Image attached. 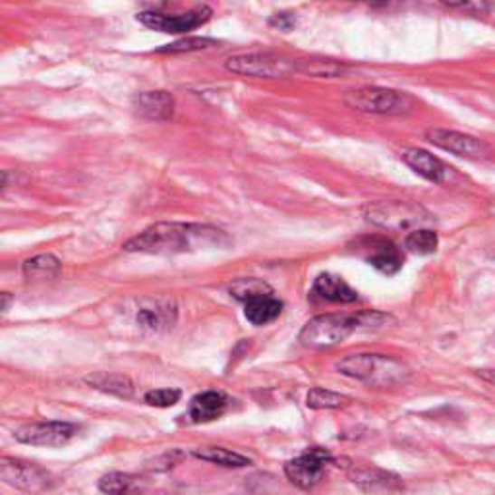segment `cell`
I'll return each instance as SVG.
<instances>
[{"mask_svg": "<svg viewBox=\"0 0 495 495\" xmlns=\"http://www.w3.org/2000/svg\"><path fill=\"white\" fill-rule=\"evenodd\" d=\"M364 217L387 231H418L432 221V215L422 205L405 200L367 204L364 207Z\"/></svg>", "mask_w": 495, "mask_h": 495, "instance_id": "cell-4", "label": "cell"}, {"mask_svg": "<svg viewBox=\"0 0 495 495\" xmlns=\"http://www.w3.org/2000/svg\"><path fill=\"white\" fill-rule=\"evenodd\" d=\"M314 294L319 296L321 300L338 302V304H350L358 300V292L341 277L331 275V273L318 275V279L314 281Z\"/></svg>", "mask_w": 495, "mask_h": 495, "instance_id": "cell-18", "label": "cell"}, {"mask_svg": "<svg viewBox=\"0 0 495 495\" xmlns=\"http://www.w3.org/2000/svg\"><path fill=\"white\" fill-rule=\"evenodd\" d=\"M78 428L70 422H35L16 430V440L33 447H61L76 435Z\"/></svg>", "mask_w": 495, "mask_h": 495, "instance_id": "cell-12", "label": "cell"}, {"mask_svg": "<svg viewBox=\"0 0 495 495\" xmlns=\"http://www.w3.org/2000/svg\"><path fill=\"white\" fill-rule=\"evenodd\" d=\"M306 405H308V408H314V410H337V408L348 406L350 397H347V395H341V393L329 391V389H323V387H314L308 393Z\"/></svg>", "mask_w": 495, "mask_h": 495, "instance_id": "cell-24", "label": "cell"}, {"mask_svg": "<svg viewBox=\"0 0 495 495\" xmlns=\"http://www.w3.org/2000/svg\"><path fill=\"white\" fill-rule=\"evenodd\" d=\"M348 476L352 480V484H357L362 491L370 495L395 493L405 488L403 480L397 474L377 469V466H352L348 471Z\"/></svg>", "mask_w": 495, "mask_h": 495, "instance_id": "cell-13", "label": "cell"}, {"mask_svg": "<svg viewBox=\"0 0 495 495\" xmlns=\"http://www.w3.org/2000/svg\"><path fill=\"white\" fill-rule=\"evenodd\" d=\"M270 292H273L271 287L260 279H238L231 287V294L236 300L244 302V304L248 300H253V299H258V296L270 294Z\"/></svg>", "mask_w": 495, "mask_h": 495, "instance_id": "cell-26", "label": "cell"}, {"mask_svg": "<svg viewBox=\"0 0 495 495\" xmlns=\"http://www.w3.org/2000/svg\"><path fill=\"white\" fill-rule=\"evenodd\" d=\"M0 478L5 484L25 493L45 491L54 484L52 474L43 466L12 457L0 459Z\"/></svg>", "mask_w": 495, "mask_h": 495, "instance_id": "cell-7", "label": "cell"}, {"mask_svg": "<svg viewBox=\"0 0 495 495\" xmlns=\"http://www.w3.org/2000/svg\"><path fill=\"white\" fill-rule=\"evenodd\" d=\"M136 478L124 472H110L99 480V490L105 495H129L132 491V486Z\"/></svg>", "mask_w": 495, "mask_h": 495, "instance_id": "cell-27", "label": "cell"}, {"mask_svg": "<svg viewBox=\"0 0 495 495\" xmlns=\"http://www.w3.org/2000/svg\"><path fill=\"white\" fill-rule=\"evenodd\" d=\"M217 41L209 39V37H186V39H178L171 45H165L161 49H157V52H194V51H204L209 47H215Z\"/></svg>", "mask_w": 495, "mask_h": 495, "instance_id": "cell-28", "label": "cell"}, {"mask_svg": "<svg viewBox=\"0 0 495 495\" xmlns=\"http://www.w3.org/2000/svg\"><path fill=\"white\" fill-rule=\"evenodd\" d=\"M214 10L202 5L184 14H163V12H141L138 14V22L144 24L149 30L161 33H188L209 22Z\"/></svg>", "mask_w": 495, "mask_h": 495, "instance_id": "cell-9", "label": "cell"}, {"mask_svg": "<svg viewBox=\"0 0 495 495\" xmlns=\"http://www.w3.org/2000/svg\"><path fill=\"white\" fill-rule=\"evenodd\" d=\"M345 103L360 112L372 115H406L414 109L416 101L405 91L387 88H360L345 95Z\"/></svg>", "mask_w": 495, "mask_h": 495, "instance_id": "cell-5", "label": "cell"}, {"mask_svg": "<svg viewBox=\"0 0 495 495\" xmlns=\"http://www.w3.org/2000/svg\"><path fill=\"white\" fill-rule=\"evenodd\" d=\"M132 109L148 120L165 122L175 112V97L168 91H141L134 95Z\"/></svg>", "mask_w": 495, "mask_h": 495, "instance_id": "cell-16", "label": "cell"}, {"mask_svg": "<svg viewBox=\"0 0 495 495\" xmlns=\"http://www.w3.org/2000/svg\"><path fill=\"white\" fill-rule=\"evenodd\" d=\"M86 384L97 391L115 395L120 399H130L134 395V384L129 376L112 374V372H95L83 377Z\"/></svg>", "mask_w": 495, "mask_h": 495, "instance_id": "cell-19", "label": "cell"}, {"mask_svg": "<svg viewBox=\"0 0 495 495\" xmlns=\"http://www.w3.org/2000/svg\"><path fill=\"white\" fill-rule=\"evenodd\" d=\"M180 397H182L180 389H153L146 393L144 399L151 406L168 408V406H175L180 401Z\"/></svg>", "mask_w": 495, "mask_h": 495, "instance_id": "cell-29", "label": "cell"}, {"mask_svg": "<svg viewBox=\"0 0 495 495\" xmlns=\"http://www.w3.org/2000/svg\"><path fill=\"white\" fill-rule=\"evenodd\" d=\"M224 68L236 76L271 80L296 72V62L275 52H246L226 59Z\"/></svg>", "mask_w": 495, "mask_h": 495, "instance_id": "cell-6", "label": "cell"}, {"mask_svg": "<svg viewBox=\"0 0 495 495\" xmlns=\"http://www.w3.org/2000/svg\"><path fill=\"white\" fill-rule=\"evenodd\" d=\"M61 262L52 253H39V256L24 262V275L32 281H47L59 275Z\"/></svg>", "mask_w": 495, "mask_h": 495, "instance_id": "cell-23", "label": "cell"}, {"mask_svg": "<svg viewBox=\"0 0 495 495\" xmlns=\"http://www.w3.org/2000/svg\"><path fill=\"white\" fill-rule=\"evenodd\" d=\"M405 246L408 248V252L418 253V256H428V253H433L437 246H440V238H437V233L430 229H418L408 233V236L405 238Z\"/></svg>", "mask_w": 495, "mask_h": 495, "instance_id": "cell-25", "label": "cell"}, {"mask_svg": "<svg viewBox=\"0 0 495 495\" xmlns=\"http://www.w3.org/2000/svg\"><path fill=\"white\" fill-rule=\"evenodd\" d=\"M476 376H478L480 379H484L486 384L495 386V367H482V370H478V372H476Z\"/></svg>", "mask_w": 495, "mask_h": 495, "instance_id": "cell-32", "label": "cell"}, {"mask_svg": "<svg viewBox=\"0 0 495 495\" xmlns=\"http://www.w3.org/2000/svg\"><path fill=\"white\" fill-rule=\"evenodd\" d=\"M426 139L435 148L449 151L452 155H459V157H464V159H488L493 153L486 141L469 134L457 132V130L430 129L426 132Z\"/></svg>", "mask_w": 495, "mask_h": 495, "instance_id": "cell-11", "label": "cell"}, {"mask_svg": "<svg viewBox=\"0 0 495 495\" xmlns=\"http://www.w3.org/2000/svg\"><path fill=\"white\" fill-rule=\"evenodd\" d=\"M296 72L314 78H338L347 72V66L331 59H304L296 61Z\"/></svg>", "mask_w": 495, "mask_h": 495, "instance_id": "cell-22", "label": "cell"}, {"mask_svg": "<svg viewBox=\"0 0 495 495\" xmlns=\"http://www.w3.org/2000/svg\"><path fill=\"white\" fill-rule=\"evenodd\" d=\"M282 312V302L273 296V292L258 296V299L248 300L244 314L253 325H267L275 321Z\"/></svg>", "mask_w": 495, "mask_h": 495, "instance_id": "cell-20", "label": "cell"}, {"mask_svg": "<svg viewBox=\"0 0 495 495\" xmlns=\"http://www.w3.org/2000/svg\"><path fill=\"white\" fill-rule=\"evenodd\" d=\"M360 328H364L362 314H323L304 325L299 341L309 350H323L341 345Z\"/></svg>", "mask_w": 495, "mask_h": 495, "instance_id": "cell-3", "label": "cell"}, {"mask_svg": "<svg viewBox=\"0 0 495 495\" xmlns=\"http://www.w3.org/2000/svg\"><path fill=\"white\" fill-rule=\"evenodd\" d=\"M401 157L416 175L424 176L430 182L445 184L449 180V176L452 175V168H449L442 159H437L435 155H432L426 149L408 148L401 153Z\"/></svg>", "mask_w": 495, "mask_h": 495, "instance_id": "cell-15", "label": "cell"}, {"mask_svg": "<svg viewBox=\"0 0 495 495\" xmlns=\"http://www.w3.org/2000/svg\"><path fill=\"white\" fill-rule=\"evenodd\" d=\"M226 406H229V397H226V393L217 389L204 391L200 395H195V397L190 401L188 418L194 424L214 422L223 416Z\"/></svg>", "mask_w": 495, "mask_h": 495, "instance_id": "cell-17", "label": "cell"}, {"mask_svg": "<svg viewBox=\"0 0 495 495\" xmlns=\"http://www.w3.org/2000/svg\"><path fill=\"white\" fill-rule=\"evenodd\" d=\"M447 5V3H445ZM449 8H461V10H476L480 14H484V12H490L491 6L486 5V3H480V5H472V3H459V5H447Z\"/></svg>", "mask_w": 495, "mask_h": 495, "instance_id": "cell-31", "label": "cell"}, {"mask_svg": "<svg viewBox=\"0 0 495 495\" xmlns=\"http://www.w3.org/2000/svg\"><path fill=\"white\" fill-rule=\"evenodd\" d=\"M352 248H357L360 256L386 275H395L403 267V253L386 236H360Z\"/></svg>", "mask_w": 495, "mask_h": 495, "instance_id": "cell-10", "label": "cell"}, {"mask_svg": "<svg viewBox=\"0 0 495 495\" xmlns=\"http://www.w3.org/2000/svg\"><path fill=\"white\" fill-rule=\"evenodd\" d=\"M270 25L277 27V30H281V32H290L296 25V18L289 12H279V14H273L271 20H270Z\"/></svg>", "mask_w": 495, "mask_h": 495, "instance_id": "cell-30", "label": "cell"}, {"mask_svg": "<svg viewBox=\"0 0 495 495\" xmlns=\"http://www.w3.org/2000/svg\"><path fill=\"white\" fill-rule=\"evenodd\" d=\"M178 318V309L171 299L144 300L139 306L136 321L141 329L148 331H167L173 329Z\"/></svg>", "mask_w": 495, "mask_h": 495, "instance_id": "cell-14", "label": "cell"}, {"mask_svg": "<svg viewBox=\"0 0 495 495\" xmlns=\"http://www.w3.org/2000/svg\"><path fill=\"white\" fill-rule=\"evenodd\" d=\"M333 462L329 449L309 447L302 455L285 464V474L300 490H314L325 476V469Z\"/></svg>", "mask_w": 495, "mask_h": 495, "instance_id": "cell-8", "label": "cell"}, {"mask_svg": "<svg viewBox=\"0 0 495 495\" xmlns=\"http://www.w3.org/2000/svg\"><path fill=\"white\" fill-rule=\"evenodd\" d=\"M192 455L195 459L205 461V462L224 466V469H244V466L252 464V461L248 457L240 455V452H236V451L224 449V447H200V449H194Z\"/></svg>", "mask_w": 495, "mask_h": 495, "instance_id": "cell-21", "label": "cell"}, {"mask_svg": "<svg viewBox=\"0 0 495 495\" xmlns=\"http://www.w3.org/2000/svg\"><path fill=\"white\" fill-rule=\"evenodd\" d=\"M335 367L338 374L372 387H393L410 377V367L405 362L386 355H350L338 360Z\"/></svg>", "mask_w": 495, "mask_h": 495, "instance_id": "cell-2", "label": "cell"}, {"mask_svg": "<svg viewBox=\"0 0 495 495\" xmlns=\"http://www.w3.org/2000/svg\"><path fill=\"white\" fill-rule=\"evenodd\" d=\"M233 238L219 226L202 223H155L144 233L130 238L124 250L130 253H168L195 252L204 248H231Z\"/></svg>", "mask_w": 495, "mask_h": 495, "instance_id": "cell-1", "label": "cell"}, {"mask_svg": "<svg viewBox=\"0 0 495 495\" xmlns=\"http://www.w3.org/2000/svg\"><path fill=\"white\" fill-rule=\"evenodd\" d=\"M0 299H3V312H8L10 302H12V296L8 292H3V294H0Z\"/></svg>", "mask_w": 495, "mask_h": 495, "instance_id": "cell-33", "label": "cell"}]
</instances>
